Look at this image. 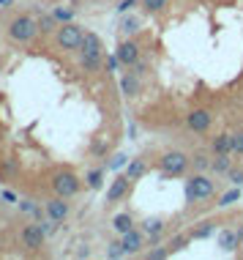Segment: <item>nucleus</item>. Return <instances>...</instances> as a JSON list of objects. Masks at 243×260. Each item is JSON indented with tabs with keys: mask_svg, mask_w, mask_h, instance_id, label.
Segmentation results:
<instances>
[{
	"mask_svg": "<svg viewBox=\"0 0 243 260\" xmlns=\"http://www.w3.org/2000/svg\"><path fill=\"white\" fill-rule=\"evenodd\" d=\"M38 33V22L33 17H27V14H19V17L11 19L9 25V36L17 41V44H27V41H33Z\"/></svg>",
	"mask_w": 243,
	"mask_h": 260,
	"instance_id": "nucleus-1",
	"label": "nucleus"
},
{
	"mask_svg": "<svg viewBox=\"0 0 243 260\" xmlns=\"http://www.w3.org/2000/svg\"><path fill=\"white\" fill-rule=\"evenodd\" d=\"M213 192H216V184H213L208 175H191V178L186 181V198H189L191 203L208 200Z\"/></svg>",
	"mask_w": 243,
	"mask_h": 260,
	"instance_id": "nucleus-2",
	"label": "nucleus"
},
{
	"mask_svg": "<svg viewBox=\"0 0 243 260\" xmlns=\"http://www.w3.org/2000/svg\"><path fill=\"white\" fill-rule=\"evenodd\" d=\"M52 189H55V194H60V198L68 200L79 192V178L71 170H58L52 175Z\"/></svg>",
	"mask_w": 243,
	"mask_h": 260,
	"instance_id": "nucleus-3",
	"label": "nucleus"
},
{
	"mask_svg": "<svg viewBox=\"0 0 243 260\" xmlns=\"http://www.w3.org/2000/svg\"><path fill=\"white\" fill-rule=\"evenodd\" d=\"M82 27L74 22H63L58 27V47L60 50H79L82 47Z\"/></svg>",
	"mask_w": 243,
	"mask_h": 260,
	"instance_id": "nucleus-4",
	"label": "nucleus"
},
{
	"mask_svg": "<svg viewBox=\"0 0 243 260\" xmlns=\"http://www.w3.org/2000/svg\"><path fill=\"white\" fill-rule=\"evenodd\" d=\"M189 156L186 153H180V151H170V153H164L161 156V173H164V178H170V175H183V170L189 167Z\"/></svg>",
	"mask_w": 243,
	"mask_h": 260,
	"instance_id": "nucleus-5",
	"label": "nucleus"
},
{
	"mask_svg": "<svg viewBox=\"0 0 243 260\" xmlns=\"http://www.w3.org/2000/svg\"><path fill=\"white\" fill-rule=\"evenodd\" d=\"M44 238H47V233H44L41 224H27V228L22 230V247L36 252V249L44 247Z\"/></svg>",
	"mask_w": 243,
	"mask_h": 260,
	"instance_id": "nucleus-6",
	"label": "nucleus"
},
{
	"mask_svg": "<svg viewBox=\"0 0 243 260\" xmlns=\"http://www.w3.org/2000/svg\"><path fill=\"white\" fill-rule=\"evenodd\" d=\"M211 123H213L211 110H191L189 115H186V126H189L191 132H208Z\"/></svg>",
	"mask_w": 243,
	"mask_h": 260,
	"instance_id": "nucleus-7",
	"label": "nucleus"
},
{
	"mask_svg": "<svg viewBox=\"0 0 243 260\" xmlns=\"http://www.w3.org/2000/svg\"><path fill=\"white\" fill-rule=\"evenodd\" d=\"M115 55L120 58L123 66H134V63L140 60V44H137V41H123Z\"/></svg>",
	"mask_w": 243,
	"mask_h": 260,
	"instance_id": "nucleus-8",
	"label": "nucleus"
},
{
	"mask_svg": "<svg viewBox=\"0 0 243 260\" xmlns=\"http://www.w3.org/2000/svg\"><path fill=\"white\" fill-rule=\"evenodd\" d=\"M129 184H131V178H129V175H117V178L112 181V186L107 189V203H117L120 198H126Z\"/></svg>",
	"mask_w": 243,
	"mask_h": 260,
	"instance_id": "nucleus-9",
	"label": "nucleus"
},
{
	"mask_svg": "<svg viewBox=\"0 0 243 260\" xmlns=\"http://www.w3.org/2000/svg\"><path fill=\"white\" fill-rule=\"evenodd\" d=\"M68 211H71V208H68L66 198H60V194H58L55 200L47 203V216H50V219H55V222H63L66 216H68Z\"/></svg>",
	"mask_w": 243,
	"mask_h": 260,
	"instance_id": "nucleus-10",
	"label": "nucleus"
},
{
	"mask_svg": "<svg viewBox=\"0 0 243 260\" xmlns=\"http://www.w3.org/2000/svg\"><path fill=\"white\" fill-rule=\"evenodd\" d=\"M120 241H123V249H126V255H137V252L142 249V233H140V230H134V228H131L129 233H123Z\"/></svg>",
	"mask_w": 243,
	"mask_h": 260,
	"instance_id": "nucleus-11",
	"label": "nucleus"
},
{
	"mask_svg": "<svg viewBox=\"0 0 243 260\" xmlns=\"http://www.w3.org/2000/svg\"><path fill=\"white\" fill-rule=\"evenodd\" d=\"M219 247L224 252H235L240 247V233H235V230H221L219 233Z\"/></svg>",
	"mask_w": 243,
	"mask_h": 260,
	"instance_id": "nucleus-12",
	"label": "nucleus"
},
{
	"mask_svg": "<svg viewBox=\"0 0 243 260\" xmlns=\"http://www.w3.org/2000/svg\"><path fill=\"white\" fill-rule=\"evenodd\" d=\"M82 52L101 55V39L96 36V33H85V36H82Z\"/></svg>",
	"mask_w": 243,
	"mask_h": 260,
	"instance_id": "nucleus-13",
	"label": "nucleus"
},
{
	"mask_svg": "<svg viewBox=\"0 0 243 260\" xmlns=\"http://www.w3.org/2000/svg\"><path fill=\"white\" fill-rule=\"evenodd\" d=\"M211 170L213 173H230L232 170V159H230V153H216L211 161Z\"/></svg>",
	"mask_w": 243,
	"mask_h": 260,
	"instance_id": "nucleus-14",
	"label": "nucleus"
},
{
	"mask_svg": "<svg viewBox=\"0 0 243 260\" xmlns=\"http://www.w3.org/2000/svg\"><path fill=\"white\" fill-rule=\"evenodd\" d=\"M213 153H232V135H219L213 137Z\"/></svg>",
	"mask_w": 243,
	"mask_h": 260,
	"instance_id": "nucleus-15",
	"label": "nucleus"
},
{
	"mask_svg": "<svg viewBox=\"0 0 243 260\" xmlns=\"http://www.w3.org/2000/svg\"><path fill=\"white\" fill-rule=\"evenodd\" d=\"M120 88H123V93H126V96H137V93H140V80H137V74H126V77H123Z\"/></svg>",
	"mask_w": 243,
	"mask_h": 260,
	"instance_id": "nucleus-16",
	"label": "nucleus"
},
{
	"mask_svg": "<svg viewBox=\"0 0 243 260\" xmlns=\"http://www.w3.org/2000/svg\"><path fill=\"white\" fill-rule=\"evenodd\" d=\"M145 170H148V167H145V161H142V159H131V161H129L126 175H129L131 181H137V178H142V175H145Z\"/></svg>",
	"mask_w": 243,
	"mask_h": 260,
	"instance_id": "nucleus-17",
	"label": "nucleus"
},
{
	"mask_svg": "<svg viewBox=\"0 0 243 260\" xmlns=\"http://www.w3.org/2000/svg\"><path fill=\"white\" fill-rule=\"evenodd\" d=\"M112 228L123 236V233H129V230L134 228V222H131V216H129V214H117L115 219H112Z\"/></svg>",
	"mask_w": 243,
	"mask_h": 260,
	"instance_id": "nucleus-18",
	"label": "nucleus"
},
{
	"mask_svg": "<svg viewBox=\"0 0 243 260\" xmlns=\"http://www.w3.org/2000/svg\"><path fill=\"white\" fill-rule=\"evenodd\" d=\"M82 69L85 72H99L101 69V55H88V52H82Z\"/></svg>",
	"mask_w": 243,
	"mask_h": 260,
	"instance_id": "nucleus-19",
	"label": "nucleus"
},
{
	"mask_svg": "<svg viewBox=\"0 0 243 260\" xmlns=\"http://www.w3.org/2000/svg\"><path fill=\"white\" fill-rule=\"evenodd\" d=\"M142 228H145V233H148L150 238H158V236H161V230H164V222L161 219H145Z\"/></svg>",
	"mask_w": 243,
	"mask_h": 260,
	"instance_id": "nucleus-20",
	"label": "nucleus"
},
{
	"mask_svg": "<svg viewBox=\"0 0 243 260\" xmlns=\"http://www.w3.org/2000/svg\"><path fill=\"white\" fill-rule=\"evenodd\" d=\"M235 200H240V186H235V189H230V192H227L224 198H221V203H219V206H232Z\"/></svg>",
	"mask_w": 243,
	"mask_h": 260,
	"instance_id": "nucleus-21",
	"label": "nucleus"
},
{
	"mask_svg": "<svg viewBox=\"0 0 243 260\" xmlns=\"http://www.w3.org/2000/svg\"><path fill=\"white\" fill-rule=\"evenodd\" d=\"M101 178H104V170L88 173V186H90V189H99V186H101Z\"/></svg>",
	"mask_w": 243,
	"mask_h": 260,
	"instance_id": "nucleus-22",
	"label": "nucleus"
},
{
	"mask_svg": "<svg viewBox=\"0 0 243 260\" xmlns=\"http://www.w3.org/2000/svg\"><path fill=\"white\" fill-rule=\"evenodd\" d=\"M107 255H109V257H123V255H126V249H123V241H112V244H109Z\"/></svg>",
	"mask_w": 243,
	"mask_h": 260,
	"instance_id": "nucleus-23",
	"label": "nucleus"
},
{
	"mask_svg": "<svg viewBox=\"0 0 243 260\" xmlns=\"http://www.w3.org/2000/svg\"><path fill=\"white\" fill-rule=\"evenodd\" d=\"M194 167H197V170H208V167H211V159L205 156V153H194Z\"/></svg>",
	"mask_w": 243,
	"mask_h": 260,
	"instance_id": "nucleus-24",
	"label": "nucleus"
},
{
	"mask_svg": "<svg viewBox=\"0 0 243 260\" xmlns=\"http://www.w3.org/2000/svg\"><path fill=\"white\" fill-rule=\"evenodd\" d=\"M142 3H145V9H148V11H164L167 9V0H142Z\"/></svg>",
	"mask_w": 243,
	"mask_h": 260,
	"instance_id": "nucleus-25",
	"label": "nucleus"
},
{
	"mask_svg": "<svg viewBox=\"0 0 243 260\" xmlns=\"http://www.w3.org/2000/svg\"><path fill=\"white\" fill-rule=\"evenodd\" d=\"M232 153L243 156V132H235L232 135Z\"/></svg>",
	"mask_w": 243,
	"mask_h": 260,
	"instance_id": "nucleus-26",
	"label": "nucleus"
},
{
	"mask_svg": "<svg viewBox=\"0 0 243 260\" xmlns=\"http://www.w3.org/2000/svg\"><path fill=\"white\" fill-rule=\"evenodd\" d=\"M211 233H213V224H211V222H205L202 228H197V230H194V233H191V238H208Z\"/></svg>",
	"mask_w": 243,
	"mask_h": 260,
	"instance_id": "nucleus-27",
	"label": "nucleus"
},
{
	"mask_svg": "<svg viewBox=\"0 0 243 260\" xmlns=\"http://www.w3.org/2000/svg\"><path fill=\"white\" fill-rule=\"evenodd\" d=\"M140 30V22H137V19H126V22H123V33H137Z\"/></svg>",
	"mask_w": 243,
	"mask_h": 260,
	"instance_id": "nucleus-28",
	"label": "nucleus"
},
{
	"mask_svg": "<svg viewBox=\"0 0 243 260\" xmlns=\"http://www.w3.org/2000/svg\"><path fill=\"white\" fill-rule=\"evenodd\" d=\"M38 27H41V30H52V27H55V17H41L38 19Z\"/></svg>",
	"mask_w": 243,
	"mask_h": 260,
	"instance_id": "nucleus-29",
	"label": "nucleus"
},
{
	"mask_svg": "<svg viewBox=\"0 0 243 260\" xmlns=\"http://www.w3.org/2000/svg\"><path fill=\"white\" fill-rule=\"evenodd\" d=\"M230 181H232V186H240L243 184V170H230Z\"/></svg>",
	"mask_w": 243,
	"mask_h": 260,
	"instance_id": "nucleus-30",
	"label": "nucleus"
},
{
	"mask_svg": "<svg viewBox=\"0 0 243 260\" xmlns=\"http://www.w3.org/2000/svg\"><path fill=\"white\" fill-rule=\"evenodd\" d=\"M167 255H170V249H150V252H148L150 260H161V257H167Z\"/></svg>",
	"mask_w": 243,
	"mask_h": 260,
	"instance_id": "nucleus-31",
	"label": "nucleus"
},
{
	"mask_svg": "<svg viewBox=\"0 0 243 260\" xmlns=\"http://www.w3.org/2000/svg\"><path fill=\"white\" fill-rule=\"evenodd\" d=\"M55 19H60V22H71V11L58 9V11H55Z\"/></svg>",
	"mask_w": 243,
	"mask_h": 260,
	"instance_id": "nucleus-32",
	"label": "nucleus"
},
{
	"mask_svg": "<svg viewBox=\"0 0 243 260\" xmlns=\"http://www.w3.org/2000/svg\"><path fill=\"white\" fill-rule=\"evenodd\" d=\"M123 165H126V156H123V153H117V156L109 161V167H112V170H120Z\"/></svg>",
	"mask_w": 243,
	"mask_h": 260,
	"instance_id": "nucleus-33",
	"label": "nucleus"
},
{
	"mask_svg": "<svg viewBox=\"0 0 243 260\" xmlns=\"http://www.w3.org/2000/svg\"><path fill=\"white\" fill-rule=\"evenodd\" d=\"M183 244H186V238H175V241H170V247H167V249H170V252H175V249L183 247Z\"/></svg>",
	"mask_w": 243,
	"mask_h": 260,
	"instance_id": "nucleus-34",
	"label": "nucleus"
},
{
	"mask_svg": "<svg viewBox=\"0 0 243 260\" xmlns=\"http://www.w3.org/2000/svg\"><path fill=\"white\" fill-rule=\"evenodd\" d=\"M107 66L112 69V72H117V66H120V58H117V55H112V58H107Z\"/></svg>",
	"mask_w": 243,
	"mask_h": 260,
	"instance_id": "nucleus-35",
	"label": "nucleus"
},
{
	"mask_svg": "<svg viewBox=\"0 0 243 260\" xmlns=\"http://www.w3.org/2000/svg\"><path fill=\"white\" fill-rule=\"evenodd\" d=\"M131 6H134V0H123V3H120V6H117V11H120V14H123V11H129V9H131Z\"/></svg>",
	"mask_w": 243,
	"mask_h": 260,
	"instance_id": "nucleus-36",
	"label": "nucleus"
},
{
	"mask_svg": "<svg viewBox=\"0 0 243 260\" xmlns=\"http://www.w3.org/2000/svg\"><path fill=\"white\" fill-rule=\"evenodd\" d=\"M134 69H137V72H134V74H145V69H148V66H145V63H142V60H137V63H134Z\"/></svg>",
	"mask_w": 243,
	"mask_h": 260,
	"instance_id": "nucleus-37",
	"label": "nucleus"
},
{
	"mask_svg": "<svg viewBox=\"0 0 243 260\" xmlns=\"http://www.w3.org/2000/svg\"><path fill=\"white\" fill-rule=\"evenodd\" d=\"M0 6H11V0H0Z\"/></svg>",
	"mask_w": 243,
	"mask_h": 260,
	"instance_id": "nucleus-38",
	"label": "nucleus"
},
{
	"mask_svg": "<svg viewBox=\"0 0 243 260\" xmlns=\"http://www.w3.org/2000/svg\"><path fill=\"white\" fill-rule=\"evenodd\" d=\"M221 3H227V0H221Z\"/></svg>",
	"mask_w": 243,
	"mask_h": 260,
	"instance_id": "nucleus-39",
	"label": "nucleus"
}]
</instances>
